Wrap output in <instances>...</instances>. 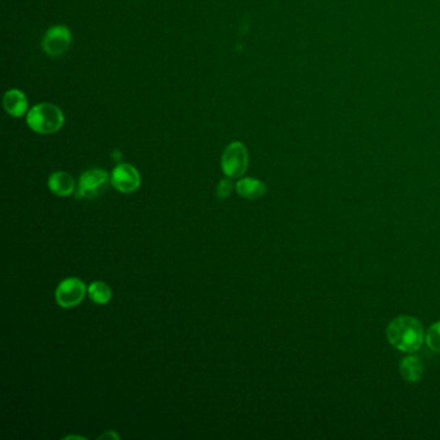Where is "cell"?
I'll use <instances>...</instances> for the list:
<instances>
[{
    "instance_id": "cell-12",
    "label": "cell",
    "mask_w": 440,
    "mask_h": 440,
    "mask_svg": "<svg viewBox=\"0 0 440 440\" xmlns=\"http://www.w3.org/2000/svg\"><path fill=\"white\" fill-rule=\"evenodd\" d=\"M88 296L97 305H106L111 301L112 291L103 282H93L88 286Z\"/></svg>"
},
{
    "instance_id": "cell-4",
    "label": "cell",
    "mask_w": 440,
    "mask_h": 440,
    "mask_svg": "<svg viewBox=\"0 0 440 440\" xmlns=\"http://www.w3.org/2000/svg\"><path fill=\"white\" fill-rule=\"evenodd\" d=\"M110 177L103 169L93 168L86 171L77 182V199H95L99 197L109 185Z\"/></svg>"
},
{
    "instance_id": "cell-2",
    "label": "cell",
    "mask_w": 440,
    "mask_h": 440,
    "mask_svg": "<svg viewBox=\"0 0 440 440\" xmlns=\"http://www.w3.org/2000/svg\"><path fill=\"white\" fill-rule=\"evenodd\" d=\"M26 123L38 134H53L64 127L65 114L53 103H38L27 112Z\"/></svg>"
},
{
    "instance_id": "cell-3",
    "label": "cell",
    "mask_w": 440,
    "mask_h": 440,
    "mask_svg": "<svg viewBox=\"0 0 440 440\" xmlns=\"http://www.w3.org/2000/svg\"><path fill=\"white\" fill-rule=\"evenodd\" d=\"M249 155L244 143L235 141L226 146L221 158V168L223 175L229 178H241L247 172Z\"/></svg>"
},
{
    "instance_id": "cell-9",
    "label": "cell",
    "mask_w": 440,
    "mask_h": 440,
    "mask_svg": "<svg viewBox=\"0 0 440 440\" xmlns=\"http://www.w3.org/2000/svg\"><path fill=\"white\" fill-rule=\"evenodd\" d=\"M48 187L57 197L66 198L75 191V180L67 172H55L48 178Z\"/></svg>"
},
{
    "instance_id": "cell-11",
    "label": "cell",
    "mask_w": 440,
    "mask_h": 440,
    "mask_svg": "<svg viewBox=\"0 0 440 440\" xmlns=\"http://www.w3.org/2000/svg\"><path fill=\"white\" fill-rule=\"evenodd\" d=\"M424 363L415 355H408L400 362V374L408 382H418L424 376Z\"/></svg>"
},
{
    "instance_id": "cell-5",
    "label": "cell",
    "mask_w": 440,
    "mask_h": 440,
    "mask_svg": "<svg viewBox=\"0 0 440 440\" xmlns=\"http://www.w3.org/2000/svg\"><path fill=\"white\" fill-rule=\"evenodd\" d=\"M88 292L83 280L79 278H67L56 288V302L62 308H73L77 306Z\"/></svg>"
},
{
    "instance_id": "cell-13",
    "label": "cell",
    "mask_w": 440,
    "mask_h": 440,
    "mask_svg": "<svg viewBox=\"0 0 440 440\" xmlns=\"http://www.w3.org/2000/svg\"><path fill=\"white\" fill-rule=\"evenodd\" d=\"M425 341L432 352H440V321L434 323L430 327L428 333H426Z\"/></svg>"
},
{
    "instance_id": "cell-1",
    "label": "cell",
    "mask_w": 440,
    "mask_h": 440,
    "mask_svg": "<svg viewBox=\"0 0 440 440\" xmlns=\"http://www.w3.org/2000/svg\"><path fill=\"white\" fill-rule=\"evenodd\" d=\"M387 340L400 352H417L425 341V330L422 324L412 317H398L390 321L386 330Z\"/></svg>"
},
{
    "instance_id": "cell-7",
    "label": "cell",
    "mask_w": 440,
    "mask_h": 440,
    "mask_svg": "<svg viewBox=\"0 0 440 440\" xmlns=\"http://www.w3.org/2000/svg\"><path fill=\"white\" fill-rule=\"evenodd\" d=\"M111 185L123 194H132L141 186V176L136 167L121 163L112 169Z\"/></svg>"
},
{
    "instance_id": "cell-6",
    "label": "cell",
    "mask_w": 440,
    "mask_h": 440,
    "mask_svg": "<svg viewBox=\"0 0 440 440\" xmlns=\"http://www.w3.org/2000/svg\"><path fill=\"white\" fill-rule=\"evenodd\" d=\"M73 45V35L70 29L64 25H56L48 29L43 36L42 47L49 57L58 58L66 53Z\"/></svg>"
},
{
    "instance_id": "cell-8",
    "label": "cell",
    "mask_w": 440,
    "mask_h": 440,
    "mask_svg": "<svg viewBox=\"0 0 440 440\" xmlns=\"http://www.w3.org/2000/svg\"><path fill=\"white\" fill-rule=\"evenodd\" d=\"M3 106L13 118H21L29 112V101L20 89H10L3 97Z\"/></svg>"
},
{
    "instance_id": "cell-14",
    "label": "cell",
    "mask_w": 440,
    "mask_h": 440,
    "mask_svg": "<svg viewBox=\"0 0 440 440\" xmlns=\"http://www.w3.org/2000/svg\"><path fill=\"white\" fill-rule=\"evenodd\" d=\"M232 193V178H225L220 181L219 184V187H217V197L220 199L228 198L230 197V194Z\"/></svg>"
},
{
    "instance_id": "cell-15",
    "label": "cell",
    "mask_w": 440,
    "mask_h": 440,
    "mask_svg": "<svg viewBox=\"0 0 440 440\" xmlns=\"http://www.w3.org/2000/svg\"><path fill=\"white\" fill-rule=\"evenodd\" d=\"M108 437H111V438H115V439H119V435H117L115 432H112V431H109V432H106V434H103L101 438H108Z\"/></svg>"
},
{
    "instance_id": "cell-10",
    "label": "cell",
    "mask_w": 440,
    "mask_h": 440,
    "mask_svg": "<svg viewBox=\"0 0 440 440\" xmlns=\"http://www.w3.org/2000/svg\"><path fill=\"white\" fill-rule=\"evenodd\" d=\"M235 187H236V193L243 198L247 199L261 198L267 191V187L264 182L254 177L241 178Z\"/></svg>"
}]
</instances>
